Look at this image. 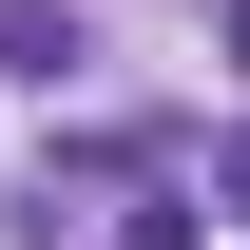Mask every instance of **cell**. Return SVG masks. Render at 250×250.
<instances>
[{
  "instance_id": "obj_1",
  "label": "cell",
  "mask_w": 250,
  "mask_h": 250,
  "mask_svg": "<svg viewBox=\"0 0 250 250\" xmlns=\"http://www.w3.org/2000/svg\"><path fill=\"white\" fill-rule=\"evenodd\" d=\"M0 77H77V20H39V0H0Z\"/></svg>"
}]
</instances>
